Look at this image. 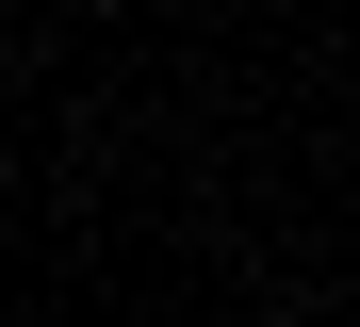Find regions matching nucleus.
Segmentation results:
<instances>
[{
    "label": "nucleus",
    "instance_id": "1",
    "mask_svg": "<svg viewBox=\"0 0 360 327\" xmlns=\"http://www.w3.org/2000/svg\"><path fill=\"white\" fill-rule=\"evenodd\" d=\"M262 327H311V311H262Z\"/></svg>",
    "mask_w": 360,
    "mask_h": 327
}]
</instances>
